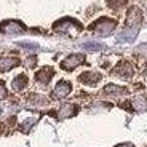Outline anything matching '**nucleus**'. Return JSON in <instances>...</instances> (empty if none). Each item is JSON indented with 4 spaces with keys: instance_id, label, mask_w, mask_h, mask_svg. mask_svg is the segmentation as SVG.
Listing matches in <instances>:
<instances>
[{
    "instance_id": "obj_8",
    "label": "nucleus",
    "mask_w": 147,
    "mask_h": 147,
    "mask_svg": "<svg viewBox=\"0 0 147 147\" xmlns=\"http://www.w3.org/2000/svg\"><path fill=\"white\" fill-rule=\"evenodd\" d=\"M75 114H77V106H74V104H64V106H61V109L58 110L56 117L64 120V118H70Z\"/></svg>"
},
{
    "instance_id": "obj_10",
    "label": "nucleus",
    "mask_w": 147,
    "mask_h": 147,
    "mask_svg": "<svg viewBox=\"0 0 147 147\" xmlns=\"http://www.w3.org/2000/svg\"><path fill=\"white\" fill-rule=\"evenodd\" d=\"M53 69L51 67H43V69H40L38 72L35 74V80L38 82V83H42V85H47L48 82L51 80V77H53Z\"/></svg>"
},
{
    "instance_id": "obj_19",
    "label": "nucleus",
    "mask_w": 147,
    "mask_h": 147,
    "mask_svg": "<svg viewBox=\"0 0 147 147\" xmlns=\"http://www.w3.org/2000/svg\"><path fill=\"white\" fill-rule=\"evenodd\" d=\"M7 88H5V85L2 83V82H0V99H5V98H7Z\"/></svg>"
},
{
    "instance_id": "obj_3",
    "label": "nucleus",
    "mask_w": 147,
    "mask_h": 147,
    "mask_svg": "<svg viewBox=\"0 0 147 147\" xmlns=\"http://www.w3.org/2000/svg\"><path fill=\"white\" fill-rule=\"evenodd\" d=\"M115 26H117V22H115L114 19L102 18V19H99V21L96 22V24H93L91 30L98 37H107L110 32H112V30L115 29Z\"/></svg>"
},
{
    "instance_id": "obj_7",
    "label": "nucleus",
    "mask_w": 147,
    "mask_h": 147,
    "mask_svg": "<svg viewBox=\"0 0 147 147\" xmlns=\"http://www.w3.org/2000/svg\"><path fill=\"white\" fill-rule=\"evenodd\" d=\"M114 72L117 74V75H120V77H123V78H129L133 75V72H134V69H133V66L129 63L121 61V63H118V66L114 69Z\"/></svg>"
},
{
    "instance_id": "obj_6",
    "label": "nucleus",
    "mask_w": 147,
    "mask_h": 147,
    "mask_svg": "<svg viewBox=\"0 0 147 147\" xmlns=\"http://www.w3.org/2000/svg\"><path fill=\"white\" fill-rule=\"evenodd\" d=\"M70 90H72V86H70L69 82H59L56 85V88L53 90V98L55 99H63L70 93Z\"/></svg>"
},
{
    "instance_id": "obj_21",
    "label": "nucleus",
    "mask_w": 147,
    "mask_h": 147,
    "mask_svg": "<svg viewBox=\"0 0 147 147\" xmlns=\"http://www.w3.org/2000/svg\"><path fill=\"white\" fill-rule=\"evenodd\" d=\"M117 147H134L133 144H129V142H125V144H118Z\"/></svg>"
},
{
    "instance_id": "obj_17",
    "label": "nucleus",
    "mask_w": 147,
    "mask_h": 147,
    "mask_svg": "<svg viewBox=\"0 0 147 147\" xmlns=\"http://www.w3.org/2000/svg\"><path fill=\"white\" fill-rule=\"evenodd\" d=\"M18 45L22 48H26V50H32V51H37V50H38L37 43H30V42H19Z\"/></svg>"
},
{
    "instance_id": "obj_12",
    "label": "nucleus",
    "mask_w": 147,
    "mask_h": 147,
    "mask_svg": "<svg viewBox=\"0 0 147 147\" xmlns=\"http://www.w3.org/2000/svg\"><path fill=\"white\" fill-rule=\"evenodd\" d=\"M19 64L16 58H2L0 59V72H7V70L13 69Z\"/></svg>"
},
{
    "instance_id": "obj_9",
    "label": "nucleus",
    "mask_w": 147,
    "mask_h": 147,
    "mask_svg": "<svg viewBox=\"0 0 147 147\" xmlns=\"http://www.w3.org/2000/svg\"><path fill=\"white\" fill-rule=\"evenodd\" d=\"M78 80H80L82 83H85V85L94 86V85L101 80V75L98 72H85V74H82L80 77H78Z\"/></svg>"
},
{
    "instance_id": "obj_4",
    "label": "nucleus",
    "mask_w": 147,
    "mask_h": 147,
    "mask_svg": "<svg viewBox=\"0 0 147 147\" xmlns=\"http://www.w3.org/2000/svg\"><path fill=\"white\" fill-rule=\"evenodd\" d=\"M83 61H85L83 55H70V56H67V58L64 59L63 63H61V67H63L64 70H72V69H75L77 66H80Z\"/></svg>"
},
{
    "instance_id": "obj_15",
    "label": "nucleus",
    "mask_w": 147,
    "mask_h": 147,
    "mask_svg": "<svg viewBox=\"0 0 147 147\" xmlns=\"http://www.w3.org/2000/svg\"><path fill=\"white\" fill-rule=\"evenodd\" d=\"M82 47H83L86 51H101V50L104 48V45L98 43V42H85Z\"/></svg>"
},
{
    "instance_id": "obj_2",
    "label": "nucleus",
    "mask_w": 147,
    "mask_h": 147,
    "mask_svg": "<svg viewBox=\"0 0 147 147\" xmlns=\"http://www.w3.org/2000/svg\"><path fill=\"white\" fill-rule=\"evenodd\" d=\"M55 30L61 34H67V35H77L78 32L82 30V26L78 24L75 19H63L55 24Z\"/></svg>"
},
{
    "instance_id": "obj_14",
    "label": "nucleus",
    "mask_w": 147,
    "mask_h": 147,
    "mask_svg": "<svg viewBox=\"0 0 147 147\" xmlns=\"http://www.w3.org/2000/svg\"><path fill=\"white\" fill-rule=\"evenodd\" d=\"M126 90L121 88V86H117V85H107L104 88V94H112V96H120V94H125Z\"/></svg>"
},
{
    "instance_id": "obj_20",
    "label": "nucleus",
    "mask_w": 147,
    "mask_h": 147,
    "mask_svg": "<svg viewBox=\"0 0 147 147\" xmlns=\"http://www.w3.org/2000/svg\"><path fill=\"white\" fill-rule=\"evenodd\" d=\"M35 63H37L35 56H29V58H27V61H26V64H27V66H29V67L35 66Z\"/></svg>"
},
{
    "instance_id": "obj_18",
    "label": "nucleus",
    "mask_w": 147,
    "mask_h": 147,
    "mask_svg": "<svg viewBox=\"0 0 147 147\" xmlns=\"http://www.w3.org/2000/svg\"><path fill=\"white\" fill-rule=\"evenodd\" d=\"M126 0H107V3L110 5L112 8H120L121 5H125Z\"/></svg>"
},
{
    "instance_id": "obj_11",
    "label": "nucleus",
    "mask_w": 147,
    "mask_h": 147,
    "mask_svg": "<svg viewBox=\"0 0 147 147\" xmlns=\"http://www.w3.org/2000/svg\"><path fill=\"white\" fill-rule=\"evenodd\" d=\"M131 106L134 110H138V112H144V110H147V94H141V96H136L134 99L131 101Z\"/></svg>"
},
{
    "instance_id": "obj_13",
    "label": "nucleus",
    "mask_w": 147,
    "mask_h": 147,
    "mask_svg": "<svg viewBox=\"0 0 147 147\" xmlns=\"http://www.w3.org/2000/svg\"><path fill=\"white\" fill-rule=\"evenodd\" d=\"M11 86H13L15 91H22L27 86V77L26 75H18L15 80L11 82Z\"/></svg>"
},
{
    "instance_id": "obj_5",
    "label": "nucleus",
    "mask_w": 147,
    "mask_h": 147,
    "mask_svg": "<svg viewBox=\"0 0 147 147\" xmlns=\"http://www.w3.org/2000/svg\"><path fill=\"white\" fill-rule=\"evenodd\" d=\"M0 30L3 34H10V35H15V34H21L24 30V26L18 21H5L2 26H0Z\"/></svg>"
},
{
    "instance_id": "obj_16",
    "label": "nucleus",
    "mask_w": 147,
    "mask_h": 147,
    "mask_svg": "<svg viewBox=\"0 0 147 147\" xmlns=\"http://www.w3.org/2000/svg\"><path fill=\"white\" fill-rule=\"evenodd\" d=\"M37 121V118H29V120H26L24 123L21 125V131H24V133H29V129H30V126L34 125Z\"/></svg>"
},
{
    "instance_id": "obj_1",
    "label": "nucleus",
    "mask_w": 147,
    "mask_h": 147,
    "mask_svg": "<svg viewBox=\"0 0 147 147\" xmlns=\"http://www.w3.org/2000/svg\"><path fill=\"white\" fill-rule=\"evenodd\" d=\"M141 21H142V13H141L139 8L133 7L128 11V16H126V26L125 29L121 30V34L118 35V40L120 42H133L138 35V30L141 27Z\"/></svg>"
}]
</instances>
